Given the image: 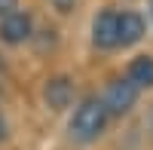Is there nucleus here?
Wrapping results in <instances>:
<instances>
[{
  "label": "nucleus",
  "instance_id": "f257e3e1",
  "mask_svg": "<svg viewBox=\"0 0 153 150\" xmlns=\"http://www.w3.org/2000/svg\"><path fill=\"white\" fill-rule=\"evenodd\" d=\"M107 120H110V114H107V107H104L101 98H83V101L74 107V117L68 123L71 138L80 141V144L98 141L101 135H104V129H107Z\"/></svg>",
  "mask_w": 153,
  "mask_h": 150
},
{
  "label": "nucleus",
  "instance_id": "f03ea898",
  "mask_svg": "<svg viewBox=\"0 0 153 150\" xmlns=\"http://www.w3.org/2000/svg\"><path fill=\"white\" fill-rule=\"evenodd\" d=\"M138 86L129 80V77H120V80H113V83H107V92H104V107H107V114L110 117H126L129 110L135 107V101H138Z\"/></svg>",
  "mask_w": 153,
  "mask_h": 150
},
{
  "label": "nucleus",
  "instance_id": "7ed1b4c3",
  "mask_svg": "<svg viewBox=\"0 0 153 150\" xmlns=\"http://www.w3.org/2000/svg\"><path fill=\"white\" fill-rule=\"evenodd\" d=\"M117 28H120V12L117 9H101L95 22H92V43L98 49H117L120 46V37H117Z\"/></svg>",
  "mask_w": 153,
  "mask_h": 150
},
{
  "label": "nucleus",
  "instance_id": "20e7f679",
  "mask_svg": "<svg viewBox=\"0 0 153 150\" xmlns=\"http://www.w3.org/2000/svg\"><path fill=\"white\" fill-rule=\"evenodd\" d=\"M31 31H34V22H31L28 12H22V9H12L9 16L0 19V40H3L6 46L25 43L31 37Z\"/></svg>",
  "mask_w": 153,
  "mask_h": 150
},
{
  "label": "nucleus",
  "instance_id": "39448f33",
  "mask_svg": "<svg viewBox=\"0 0 153 150\" xmlns=\"http://www.w3.org/2000/svg\"><path fill=\"white\" fill-rule=\"evenodd\" d=\"M43 101H46L49 110H55V114L71 107V101H74V80L71 77H49L46 86H43Z\"/></svg>",
  "mask_w": 153,
  "mask_h": 150
},
{
  "label": "nucleus",
  "instance_id": "423d86ee",
  "mask_svg": "<svg viewBox=\"0 0 153 150\" xmlns=\"http://www.w3.org/2000/svg\"><path fill=\"white\" fill-rule=\"evenodd\" d=\"M144 19L138 16V12H132V9H126V12H120V28H117V37H120V46H135L138 40L144 37Z\"/></svg>",
  "mask_w": 153,
  "mask_h": 150
},
{
  "label": "nucleus",
  "instance_id": "0eeeda50",
  "mask_svg": "<svg viewBox=\"0 0 153 150\" xmlns=\"http://www.w3.org/2000/svg\"><path fill=\"white\" fill-rule=\"evenodd\" d=\"M126 77H129L138 89H153V55H138V58H132Z\"/></svg>",
  "mask_w": 153,
  "mask_h": 150
},
{
  "label": "nucleus",
  "instance_id": "6e6552de",
  "mask_svg": "<svg viewBox=\"0 0 153 150\" xmlns=\"http://www.w3.org/2000/svg\"><path fill=\"white\" fill-rule=\"evenodd\" d=\"M49 3H52V6L61 12V16H68V12L74 9V3H76V0H49Z\"/></svg>",
  "mask_w": 153,
  "mask_h": 150
},
{
  "label": "nucleus",
  "instance_id": "1a4fd4ad",
  "mask_svg": "<svg viewBox=\"0 0 153 150\" xmlns=\"http://www.w3.org/2000/svg\"><path fill=\"white\" fill-rule=\"evenodd\" d=\"M12 9H19V0H0V19L9 16Z\"/></svg>",
  "mask_w": 153,
  "mask_h": 150
},
{
  "label": "nucleus",
  "instance_id": "9d476101",
  "mask_svg": "<svg viewBox=\"0 0 153 150\" xmlns=\"http://www.w3.org/2000/svg\"><path fill=\"white\" fill-rule=\"evenodd\" d=\"M0 138H3V120H0Z\"/></svg>",
  "mask_w": 153,
  "mask_h": 150
},
{
  "label": "nucleus",
  "instance_id": "9b49d317",
  "mask_svg": "<svg viewBox=\"0 0 153 150\" xmlns=\"http://www.w3.org/2000/svg\"><path fill=\"white\" fill-rule=\"evenodd\" d=\"M150 16H153V0H150Z\"/></svg>",
  "mask_w": 153,
  "mask_h": 150
}]
</instances>
